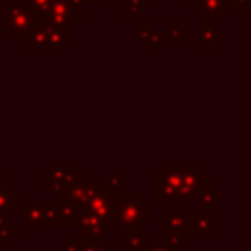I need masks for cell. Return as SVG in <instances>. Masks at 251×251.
Here are the masks:
<instances>
[{"instance_id":"obj_3","label":"cell","mask_w":251,"mask_h":251,"mask_svg":"<svg viewBox=\"0 0 251 251\" xmlns=\"http://www.w3.org/2000/svg\"><path fill=\"white\" fill-rule=\"evenodd\" d=\"M194 6L198 10V24H216V25H220L226 20L224 0H198Z\"/></svg>"},{"instance_id":"obj_9","label":"cell","mask_w":251,"mask_h":251,"mask_svg":"<svg viewBox=\"0 0 251 251\" xmlns=\"http://www.w3.org/2000/svg\"><path fill=\"white\" fill-rule=\"evenodd\" d=\"M133 27H135V31H137L139 41H143L149 33H153V31H155L153 22H133Z\"/></svg>"},{"instance_id":"obj_6","label":"cell","mask_w":251,"mask_h":251,"mask_svg":"<svg viewBox=\"0 0 251 251\" xmlns=\"http://www.w3.org/2000/svg\"><path fill=\"white\" fill-rule=\"evenodd\" d=\"M161 35H163L165 41L167 39H173V41H184V39H188V31L180 25V22H171L169 29L161 31Z\"/></svg>"},{"instance_id":"obj_7","label":"cell","mask_w":251,"mask_h":251,"mask_svg":"<svg viewBox=\"0 0 251 251\" xmlns=\"http://www.w3.org/2000/svg\"><path fill=\"white\" fill-rule=\"evenodd\" d=\"M145 8V0H126V20L129 24L137 22V16H141Z\"/></svg>"},{"instance_id":"obj_2","label":"cell","mask_w":251,"mask_h":251,"mask_svg":"<svg viewBox=\"0 0 251 251\" xmlns=\"http://www.w3.org/2000/svg\"><path fill=\"white\" fill-rule=\"evenodd\" d=\"M25 43L29 49H63L67 43V37L55 24L43 18H35V24L29 35L25 37Z\"/></svg>"},{"instance_id":"obj_8","label":"cell","mask_w":251,"mask_h":251,"mask_svg":"<svg viewBox=\"0 0 251 251\" xmlns=\"http://www.w3.org/2000/svg\"><path fill=\"white\" fill-rule=\"evenodd\" d=\"M226 14L235 12V14H247L251 12V0H224Z\"/></svg>"},{"instance_id":"obj_10","label":"cell","mask_w":251,"mask_h":251,"mask_svg":"<svg viewBox=\"0 0 251 251\" xmlns=\"http://www.w3.org/2000/svg\"><path fill=\"white\" fill-rule=\"evenodd\" d=\"M163 41H165V39H163L161 31H153V33H149L141 43H143V47H145V49H155V47H159Z\"/></svg>"},{"instance_id":"obj_12","label":"cell","mask_w":251,"mask_h":251,"mask_svg":"<svg viewBox=\"0 0 251 251\" xmlns=\"http://www.w3.org/2000/svg\"><path fill=\"white\" fill-rule=\"evenodd\" d=\"M188 2H190V4H192V6H194V4H196V2H198V0H188Z\"/></svg>"},{"instance_id":"obj_4","label":"cell","mask_w":251,"mask_h":251,"mask_svg":"<svg viewBox=\"0 0 251 251\" xmlns=\"http://www.w3.org/2000/svg\"><path fill=\"white\" fill-rule=\"evenodd\" d=\"M224 37H226V33L222 31L220 25H216V24H198V41H196L198 49H202V51L204 49L206 51L216 49V45Z\"/></svg>"},{"instance_id":"obj_1","label":"cell","mask_w":251,"mask_h":251,"mask_svg":"<svg viewBox=\"0 0 251 251\" xmlns=\"http://www.w3.org/2000/svg\"><path fill=\"white\" fill-rule=\"evenodd\" d=\"M33 24H35V16L22 2L2 4V8H0V27L4 31H8L10 39L25 41Z\"/></svg>"},{"instance_id":"obj_13","label":"cell","mask_w":251,"mask_h":251,"mask_svg":"<svg viewBox=\"0 0 251 251\" xmlns=\"http://www.w3.org/2000/svg\"><path fill=\"white\" fill-rule=\"evenodd\" d=\"M2 4H4V2H2V0H0V8H2Z\"/></svg>"},{"instance_id":"obj_11","label":"cell","mask_w":251,"mask_h":251,"mask_svg":"<svg viewBox=\"0 0 251 251\" xmlns=\"http://www.w3.org/2000/svg\"><path fill=\"white\" fill-rule=\"evenodd\" d=\"M82 2V6L84 4H96V6H104V4H108V0H80Z\"/></svg>"},{"instance_id":"obj_5","label":"cell","mask_w":251,"mask_h":251,"mask_svg":"<svg viewBox=\"0 0 251 251\" xmlns=\"http://www.w3.org/2000/svg\"><path fill=\"white\" fill-rule=\"evenodd\" d=\"M71 167H47V184L51 186V190L67 184L71 180Z\"/></svg>"}]
</instances>
